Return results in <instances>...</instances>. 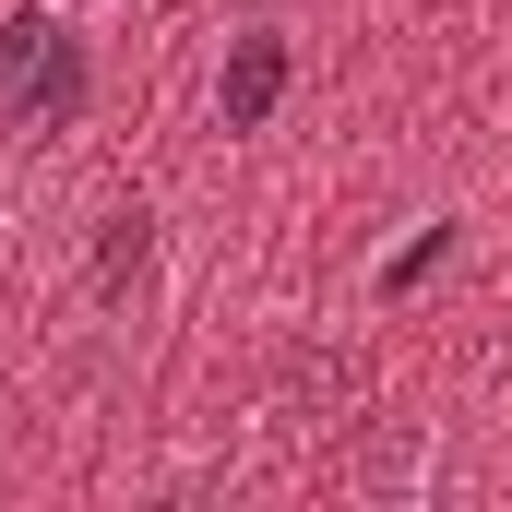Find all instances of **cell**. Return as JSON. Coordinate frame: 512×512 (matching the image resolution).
<instances>
[{"label": "cell", "instance_id": "cell-1", "mask_svg": "<svg viewBox=\"0 0 512 512\" xmlns=\"http://www.w3.org/2000/svg\"><path fill=\"white\" fill-rule=\"evenodd\" d=\"M0 96H12V131H72L84 120V36L48 12H12L0 24Z\"/></svg>", "mask_w": 512, "mask_h": 512}, {"label": "cell", "instance_id": "cell-3", "mask_svg": "<svg viewBox=\"0 0 512 512\" xmlns=\"http://www.w3.org/2000/svg\"><path fill=\"white\" fill-rule=\"evenodd\" d=\"M143 227H155V215H108V262H96V274H108V298H131V286H143V251H155Z\"/></svg>", "mask_w": 512, "mask_h": 512}, {"label": "cell", "instance_id": "cell-2", "mask_svg": "<svg viewBox=\"0 0 512 512\" xmlns=\"http://www.w3.org/2000/svg\"><path fill=\"white\" fill-rule=\"evenodd\" d=\"M274 96H286V36H239L227 72H215V120H227V131H262Z\"/></svg>", "mask_w": 512, "mask_h": 512}]
</instances>
